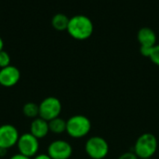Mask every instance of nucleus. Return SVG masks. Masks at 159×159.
<instances>
[{
  "instance_id": "obj_1",
  "label": "nucleus",
  "mask_w": 159,
  "mask_h": 159,
  "mask_svg": "<svg viewBox=\"0 0 159 159\" xmlns=\"http://www.w3.org/2000/svg\"><path fill=\"white\" fill-rule=\"evenodd\" d=\"M66 31L76 40H86L92 36L94 25L88 16L78 14L70 18Z\"/></svg>"
},
{
  "instance_id": "obj_2",
  "label": "nucleus",
  "mask_w": 159,
  "mask_h": 159,
  "mask_svg": "<svg viewBox=\"0 0 159 159\" xmlns=\"http://www.w3.org/2000/svg\"><path fill=\"white\" fill-rule=\"evenodd\" d=\"M158 142L152 133H143L136 140L133 147L134 154L139 159L152 158L157 151Z\"/></svg>"
},
{
  "instance_id": "obj_3",
  "label": "nucleus",
  "mask_w": 159,
  "mask_h": 159,
  "mask_svg": "<svg viewBox=\"0 0 159 159\" xmlns=\"http://www.w3.org/2000/svg\"><path fill=\"white\" fill-rule=\"evenodd\" d=\"M90 120L82 114L71 116L66 121V132L73 139H82L91 130Z\"/></svg>"
},
{
  "instance_id": "obj_4",
  "label": "nucleus",
  "mask_w": 159,
  "mask_h": 159,
  "mask_svg": "<svg viewBox=\"0 0 159 159\" xmlns=\"http://www.w3.org/2000/svg\"><path fill=\"white\" fill-rule=\"evenodd\" d=\"M85 151L91 159H104L109 154V144L100 136H92L85 143Z\"/></svg>"
},
{
  "instance_id": "obj_5",
  "label": "nucleus",
  "mask_w": 159,
  "mask_h": 159,
  "mask_svg": "<svg viewBox=\"0 0 159 159\" xmlns=\"http://www.w3.org/2000/svg\"><path fill=\"white\" fill-rule=\"evenodd\" d=\"M61 103L55 97H48L39 104V117L49 122L57 117H60L61 112Z\"/></svg>"
},
{
  "instance_id": "obj_6",
  "label": "nucleus",
  "mask_w": 159,
  "mask_h": 159,
  "mask_svg": "<svg viewBox=\"0 0 159 159\" xmlns=\"http://www.w3.org/2000/svg\"><path fill=\"white\" fill-rule=\"evenodd\" d=\"M17 148L19 154L33 158L38 154L39 151V140L33 136L30 132L20 135L17 142Z\"/></svg>"
},
{
  "instance_id": "obj_7",
  "label": "nucleus",
  "mask_w": 159,
  "mask_h": 159,
  "mask_svg": "<svg viewBox=\"0 0 159 159\" xmlns=\"http://www.w3.org/2000/svg\"><path fill=\"white\" fill-rule=\"evenodd\" d=\"M48 155L52 159H69L73 155V147L64 140H56L49 143Z\"/></svg>"
},
{
  "instance_id": "obj_8",
  "label": "nucleus",
  "mask_w": 159,
  "mask_h": 159,
  "mask_svg": "<svg viewBox=\"0 0 159 159\" xmlns=\"http://www.w3.org/2000/svg\"><path fill=\"white\" fill-rule=\"evenodd\" d=\"M20 134L16 127L10 124L0 126V148L10 149L17 145Z\"/></svg>"
},
{
  "instance_id": "obj_9",
  "label": "nucleus",
  "mask_w": 159,
  "mask_h": 159,
  "mask_svg": "<svg viewBox=\"0 0 159 159\" xmlns=\"http://www.w3.org/2000/svg\"><path fill=\"white\" fill-rule=\"evenodd\" d=\"M20 79V71L14 66L0 68V85L6 88L15 86Z\"/></svg>"
},
{
  "instance_id": "obj_10",
  "label": "nucleus",
  "mask_w": 159,
  "mask_h": 159,
  "mask_svg": "<svg viewBox=\"0 0 159 159\" xmlns=\"http://www.w3.org/2000/svg\"><path fill=\"white\" fill-rule=\"evenodd\" d=\"M137 39L142 47H154L157 45V35L152 28L147 26L142 27L138 31Z\"/></svg>"
},
{
  "instance_id": "obj_11",
  "label": "nucleus",
  "mask_w": 159,
  "mask_h": 159,
  "mask_svg": "<svg viewBox=\"0 0 159 159\" xmlns=\"http://www.w3.org/2000/svg\"><path fill=\"white\" fill-rule=\"evenodd\" d=\"M49 132L48 122L42 119L41 117H37L34 119L30 126V133L34 136L36 139L40 140L45 138Z\"/></svg>"
},
{
  "instance_id": "obj_12",
  "label": "nucleus",
  "mask_w": 159,
  "mask_h": 159,
  "mask_svg": "<svg viewBox=\"0 0 159 159\" xmlns=\"http://www.w3.org/2000/svg\"><path fill=\"white\" fill-rule=\"evenodd\" d=\"M69 20L65 14L63 13H57L55 14L52 19H51V24L53 28L57 31H65L67 30L68 24H69Z\"/></svg>"
},
{
  "instance_id": "obj_13",
  "label": "nucleus",
  "mask_w": 159,
  "mask_h": 159,
  "mask_svg": "<svg viewBox=\"0 0 159 159\" xmlns=\"http://www.w3.org/2000/svg\"><path fill=\"white\" fill-rule=\"evenodd\" d=\"M49 132L54 134H61L66 132V121L61 117H57L48 122Z\"/></svg>"
},
{
  "instance_id": "obj_14",
  "label": "nucleus",
  "mask_w": 159,
  "mask_h": 159,
  "mask_svg": "<svg viewBox=\"0 0 159 159\" xmlns=\"http://www.w3.org/2000/svg\"><path fill=\"white\" fill-rule=\"evenodd\" d=\"M22 112L24 116L34 120L39 117V105L34 102H27L22 107Z\"/></svg>"
},
{
  "instance_id": "obj_15",
  "label": "nucleus",
  "mask_w": 159,
  "mask_h": 159,
  "mask_svg": "<svg viewBox=\"0 0 159 159\" xmlns=\"http://www.w3.org/2000/svg\"><path fill=\"white\" fill-rule=\"evenodd\" d=\"M10 56L6 51H1L0 52V68H4L6 67L10 66Z\"/></svg>"
},
{
  "instance_id": "obj_16",
  "label": "nucleus",
  "mask_w": 159,
  "mask_h": 159,
  "mask_svg": "<svg viewBox=\"0 0 159 159\" xmlns=\"http://www.w3.org/2000/svg\"><path fill=\"white\" fill-rule=\"evenodd\" d=\"M149 59L152 61V63L159 67V44H157L153 47Z\"/></svg>"
},
{
  "instance_id": "obj_17",
  "label": "nucleus",
  "mask_w": 159,
  "mask_h": 159,
  "mask_svg": "<svg viewBox=\"0 0 159 159\" xmlns=\"http://www.w3.org/2000/svg\"><path fill=\"white\" fill-rule=\"evenodd\" d=\"M117 159H139L138 157L134 154V152H126L119 156Z\"/></svg>"
},
{
  "instance_id": "obj_18",
  "label": "nucleus",
  "mask_w": 159,
  "mask_h": 159,
  "mask_svg": "<svg viewBox=\"0 0 159 159\" xmlns=\"http://www.w3.org/2000/svg\"><path fill=\"white\" fill-rule=\"evenodd\" d=\"M152 49L153 47H142L140 48V52H141V54L144 57H148L150 56L151 54V52H152Z\"/></svg>"
},
{
  "instance_id": "obj_19",
  "label": "nucleus",
  "mask_w": 159,
  "mask_h": 159,
  "mask_svg": "<svg viewBox=\"0 0 159 159\" xmlns=\"http://www.w3.org/2000/svg\"><path fill=\"white\" fill-rule=\"evenodd\" d=\"M32 159H52L48 154H37Z\"/></svg>"
},
{
  "instance_id": "obj_20",
  "label": "nucleus",
  "mask_w": 159,
  "mask_h": 159,
  "mask_svg": "<svg viewBox=\"0 0 159 159\" xmlns=\"http://www.w3.org/2000/svg\"><path fill=\"white\" fill-rule=\"evenodd\" d=\"M9 159H32V158H29V157H24V156H22V155H20V154H16V155H14V156H12V157H10V158Z\"/></svg>"
},
{
  "instance_id": "obj_21",
  "label": "nucleus",
  "mask_w": 159,
  "mask_h": 159,
  "mask_svg": "<svg viewBox=\"0 0 159 159\" xmlns=\"http://www.w3.org/2000/svg\"><path fill=\"white\" fill-rule=\"evenodd\" d=\"M7 153V149H4V148H0V157H4Z\"/></svg>"
},
{
  "instance_id": "obj_22",
  "label": "nucleus",
  "mask_w": 159,
  "mask_h": 159,
  "mask_svg": "<svg viewBox=\"0 0 159 159\" xmlns=\"http://www.w3.org/2000/svg\"><path fill=\"white\" fill-rule=\"evenodd\" d=\"M4 50V41L2 39V37H0V52Z\"/></svg>"
},
{
  "instance_id": "obj_23",
  "label": "nucleus",
  "mask_w": 159,
  "mask_h": 159,
  "mask_svg": "<svg viewBox=\"0 0 159 159\" xmlns=\"http://www.w3.org/2000/svg\"><path fill=\"white\" fill-rule=\"evenodd\" d=\"M147 159H152V158H147Z\"/></svg>"
}]
</instances>
